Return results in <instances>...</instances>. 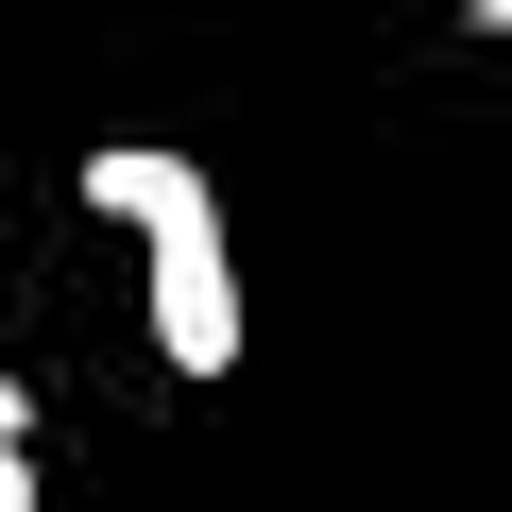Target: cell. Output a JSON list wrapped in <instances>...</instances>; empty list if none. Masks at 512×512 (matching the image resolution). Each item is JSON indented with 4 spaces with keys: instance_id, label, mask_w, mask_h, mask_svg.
Segmentation results:
<instances>
[{
    "instance_id": "obj_1",
    "label": "cell",
    "mask_w": 512,
    "mask_h": 512,
    "mask_svg": "<svg viewBox=\"0 0 512 512\" xmlns=\"http://www.w3.org/2000/svg\"><path fill=\"white\" fill-rule=\"evenodd\" d=\"M137 274H154V359L171 376H239V256H222V188L137 222Z\"/></svg>"
},
{
    "instance_id": "obj_2",
    "label": "cell",
    "mask_w": 512,
    "mask_h": 512,
    "mask_svg": "<svg viewBox=\"0 0 512 512\" xmlns=\"http://www.w3.org/2000/svg\"><path fill=\"white\" fill-rule=\"evenodd\" d=\"M171 205H205V171H188V154H154V137H103V154H86V222H120V239H137V222H171Z\"/></svg>"
},
{
    "instance_id": "obj_3",
    "label": "cell",
    "mask_w": 512,
    "mask_h": 512,
    "mask_svg": "<svg viewBox=\"0 0 512 512\" xmlns=\"http://www.w3.org/2000/svg\"><path fill=\"white\" fill-rule=\"evenodd\" d=\"M0 512H35V444H0Z\"/></svg>"
},
{
    "instance_id": "obj_4",
    "label": "cell",
    "mask_w": 512,
    "mask_h": 512,
    "mask_svg": "<svg viewBox=\"0 0 512 512\" xmlns=\"http://www.w3.org/2000/svg\"><path fill=\"white\" fill-rule=\"evenodd\" d=\"M0 444H35V393H18V376H0Z\"/></svg>"
},
{
    "instance_id": "obj_5",
    "label": "cell",
    "mask_w": 512,
    "mask_h": 512,
    "mask_svg": "<svg viewBox=\"0 0 512 512\" xmlns=\"http://www.w3.org/2000/svg\"><path fill=\"white\" fill-rule=\"evenodd\" d=\"M478 35H495V52H512V0H478Z\"/></svg>"
}]
</instances>
